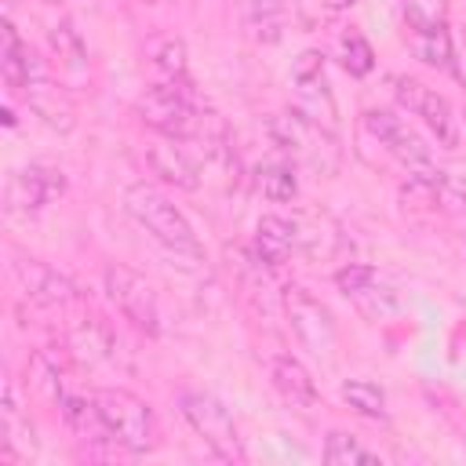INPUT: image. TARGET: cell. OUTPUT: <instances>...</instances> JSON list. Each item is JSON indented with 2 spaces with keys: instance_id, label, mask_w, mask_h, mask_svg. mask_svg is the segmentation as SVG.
Masks as SVG:
<instances>
[{
  "instance_id": "obj_1",
  "label": "cell",
  "mask_w": 466,
  "mask_h": 466,
  "mask_svg": "<svg viewBox=\"0 0 466 466\" xmlns=\"http://www.w3.org/2000/svg\"><path fill=\"white\" fill-rule=\"evenodd\" d=\"M124 208H127V215H131L157 244H164L171 255L193 258V262L204 258V248H200V240H197V233H193V226H189V218H186L157 186H149V182H131V186L124 189Z\"/></svg>"
},
{
  "instance_id": "obj_2",
  "label": "cell",
  "mask_w": 466,
  "mask_h": 466,
  "mask_svg": "<svg viewBox=\"0 0 466 466\" xmlns=\"http://www.w3.org/2000/svg\"><path fill=\"white\" fill-rule=\"evenodd\" d=\"M400 22H404V40L419 62L441 73H455L448 0H400Z\"/></svg>"
},
{
  "instance_id": "obj_3",
  "label": "cell",
  "mask_w": 466,
  "mask_h": 466,
  "mask_svg": "<svg viewBox=\"0 0 466 466\" xmlns=\"http://www.w3.org/2000/svg\"><path fill=\"white\" fill-rule=\"evenodd\" d=\"M204 102L193 87H171V84H153L138 95L135 113L146 127H153L164 138H178V142H193L200 116H204Z\"/></svg>"
},
{
  "instance_id": "obj_4",
  "label": "cell",
  "mask_w": 466,
  "mask_h": 466,
  "mask_svg": "<svg viewBox=\"0 0 466 466\" xmlns=\"http://www.w3.org/2000/svg\"><path fill=\"white\" fill-rule=\"evenodd\" d=\"M178 411H182L189 430L204 441V448L215 459H222V462H244L248 459L237 422H233L229 408L215 393H208V390H182L178 393Z\"/></svg>"
},
{
  "instance_id": "obj_5",
  "label": "cell",
  "mask_w": 466,
  "mask_h": 466,
  "mask_svg": "<svg viewBox=\"0 0 466 466\" xmlns=\"http://www.w3.org/2000/svg\"><path fill=\"white\" fill-rule=\"evenodd\" d=\"M98 397V408H102V419H106V430H109V441L131 455H146L157 448V419H153V408L124 390V386H102L95 390Z\"/></svg>"
},
{
  "instance_id": "obj_6",
  "label": "cell",
  "mask_w": 466,
  "mask_h": 466,
  "mask_svg": "<svg viewBox=\"0 0 466 466\" xmlns=\"http://www.w3.org/2000/svg\"><path fill=\"white\" fill-rule=\"evenodd\" d=\"M360 127L397 160L408 167V178H422V182H441V171L433 167L430 146L408 127L404 116H397L393 109H364L360 113Z\"/></svg>"
},
{
  "instance_id": "obj_7",
  "label": "cell",
  "mask_w": 466,
  "mask_h": 466,
  "mask_svg": "<svg viewBox=\"0 0 466 466\" xmlns=\"http://www.w3.org/2000/svg\"><path fill=\"white\" fill-rule=\"evenodd\" d=\"M291 95H295L291 109L302 120L339 135V106H335V95H331V84H328V58L320 51L309 47V51H302L295 58V66H291Z\"/></svg>"
},
{
  "instance_id": "obj_8",
  "label": "cell",
  "mask_w": 466,
  "mask_h": 466,
  "mask_svg": "<svg viewBox=\"0 0 466 466\" xmlns=\"http://www.w3.org/2000/svg\"><path fill=\"white\" fill-rule=\"evenodd\" d=\"M390 87H393L397 106L408 116H415L437 138V146H444V149H455L459 146V116H455L451 102L441 91H433L430 84H422L415 76H404V73H393L390 76Z\"/></svg>"
},
{
  "instance_id": "obj_9",
  "label": "cell",
  "mask_w": 466,
  "mask_h": 466,
  "mask_svg": "<svg viewBox=\"0 0 466 466\" xmlns=\"http://www.w3.org/2000/svg\"><path fill=\"white\" fill-rule=\"evenodd\" d=\"M102 284H106V295L116 306V313L135 331H142L149 339L160 335V302H157V291L149 288V280L142 273H135L124 262H109L102 269Z\"/></svg>"
},
{
  "instance_id": "obj_10",
  "label": "cell",
  "mask_w": 466,
  "mask_h": 466,
  "mask_svg": "<svg viewBox=\"0 0 466 466\" xmlns=\"http://www.w3.org/2000/svg\"><path fill=\"white\" fill-rule=\"evenodd\" d=\"M273 138L288 153L291 164L313 167L317 175H331L339 167V135L302 120L295 109L280 120H273Z\"/></svg>"
},
{
  "instance_id": "obj_11",
  "label": "cell",
  "mask_w": 466,
  "mask_h": 466,
  "mask_svg": "<svg viewBox=\"0 0 466 466\" xmlns=\"http://www.w3.org/2000/svg\"><path fill=\"white\" fill-rule=\"evenodd\" d=\"M280 302H284V317H288V328L299 339V346L306 353L328 360L331 350H335V320H331L328 306L317 295H309L306 288H299V284H288Z\"/></svg>"
},
{
  "instance_id": "obj_12",
  "label": "cell",
  "mask_w": 466,
  "mask_h": 466,
  "mask_svg": "<svg viewBox=\"0 0 466 466\" xmlns=\"http://www.w3.org/2000/svg\"><path fill=\"white\" fill-rule=\"evenodd\" d=\"M66 193V175L51 164H25L7 182V211L11 215H36Z\"/></svg>"
},
{
  "instance_id": "obj_13",
  "label": "cell",
  "mask_w": 466,
  "mask_h": 466,
  "mask_svg": "<svg viewBox=\"0 0 466 466\" xmlns=\"http://www.w3.org/2000/svg\"><path fill=\"white\" fill-rule=\"evenodd\" d=\"M335 288L342 291V299L353 302V309L368 320H382L386 313L397 309V295L390 291L386 280H379V273L364 262H350L342 269H335Z\"/></svg>"
},
{
  "instance_id": "obj_14",
  "label": "cell",
  "mask_w": 466,
  "mask_h": 466,
  "mask_svg": "<svg viewBox=\"0 0 466 466\" xmlns=\"http://www.w3.org/2000/svg\"><path fill=\"white\" fill-rule=\"evenodd\" d=\"M11 277L18 280V288L25 291V299L36 302V306H69L76 299L73 280L66 273H58L55 266L33 258V255H15Z\"/></svg>"
},
{
  "instance_id": "obj_15",
  "label": "cell",
  "mask_w": 466,
  "mask_h": 466,
  "mask_svg": "<svg viewBox=\"0 0 466 466\" xmlns=\"http://www.w3.org/2000/svg\"><path fill=\"white\" fill-rule=\"evenodd\" d=\"M266 371H269L273 390H277L291 408H299V411H313V408L320 404L317 382H313L309 368H306L299 357H291V353H273V357L266 360Z\"/></svg>"
},
{
  "instance_id": "obj_16",
  "label": "cell",
  "mask_w": 466,
  "mask_h": 466,
  "mask_svg": "<svg viewBox=\"0 0 466 466\" xmlns=\"http://www.w3.org/2000/svg\"><path fill=\"white\" fill-rule=\"evenodd\" d=\"M146 160H149V171H153L160 182L175 186V189L193 193V189L200 186V167H197V160L186 153V146H182L178 138H164V135H160V138L146 149Z\"/></svg>"
},
{
  "instance_id": "obj_17",
  "label": "cell",
  "mask_w": 466,
  "mask_h": 466,
  "mask_svg": "<svg viewBox=\"0 0 466 466\" xmlns=\"http://www.w3.org/2000/svg\"><path fill=\"white\" fill-rule=\"evenodd\" d=\"M55 404H58L62 422H66L80 441H91V444H113V441H109V430H106V419H102V408H98L95 390L87 393V390L69 386Z\"/></svg>"
},
{
  "instance_id": "obj_18",
  "label": "cell",
  "mask_w": 466,
  "mask_h": 466,
  "mask_svg": "<svg viewBox=\"0 0 466 466\" xmlns=\"http://www.w3.org/2000/svg\"><path fill=\"white\" fill-rule=\"evenodd\" d=\"M0 426H4V459H15V455H33L36 441H33V422H29V411H25V404H22V386H18V379H7V382H4Z\"/></svg>"
},
{
  "instance_id": "obj_19",
  "label": "cell",
  "mask_w": 466,
  "mask_h": 466,
  "mask_svg": "<svg viewBox=\"0 0 466 466\" xmlns=\"http://www.w3.org/2000/svg\"><path fill=\"white\" fill-rule=\"evenodd\" d=\"M146 58H149V69L157 73L160 84H171V87H193V76H189V51L178 36L171 33H157L146 40Z\"/></svg>"
},
{
  "instance_id": "obj_20",
  "label": "cell",
  "mask_w": 466,
  "mask_h": 466,
  "mask_svg": "<svg viewBox=\"0 0 466 466\" xmlns=\"http://www.w3.org/2000/svg\"><path fill=\"white\" fill-rule=\"evenodd\" d=\"M4 51H0V69H4V84L7 87H15V91H25L29 87V80H36L40 73H47L44 66H40V58L29 51V44L18 36V29H15V22L11 18H4Z\"/></svg>"
},
{
  "instance_id": "obj_21",
  "label": "cell",
  "mask_w": 466,
  "mask_h": 466,
  "mask_svg": "<svg viewBox=\"0 0 466 466\" xmlns=\"http://www.w3.org/2000/svg\"><path fill=\"white\" fill-rule=\"evenodd\" d=\"M299 229L284 215H262L255 222V258L266 266H284L295 251Z\"/></svg>"
},
{
  "instance_id": "obj_22",
  "label": "cell",
  "mask_w": 466,
  "mask_h": 466,
  "mask_svg": "<svg viewBox=\"0 0 466 466\" xmlns=\"http://www.w3.org/2000/svg\"><path fill=\"white\" fill-rule=\"evenodd\" d=\"M25 98H29V109L55 131H69L73 127V106L69 98L62 95V87L51 80V73H40L36 80H29L25 87Z\"/></svg>"
},
{
  "instance_id": "obj_23",
  "label": "cell",
  "mask_w": 466,
  "mask_h": 466,
  "mask_svg": "<svg viewBox=\"0 0 466 466\" xmlns=\"http://www.w3.org/2000/svg\"><path fill=\"white\" fill-rule=\"evenodd\" d=\"M47 44H51L58 66L66 69V76L80 80V76L87 73V47H84V40H80V33L73 29L69 18H58V22L47 29Z\"/></svg>"
},
{
  "instance_id": "obj_24",
  "label": "cell",
  "mask_w": 466,
  "mask_h": 466,
  "mask_svg": "<svg viewBox=\"0 0 466 466\" xmlns=\"http://www.w3.org/2000/svg\"><path fill=\"white\" fill-rule=\"evenodd\" d=\"M255 186H258V193H262L266 200H273V204L295 200V193H299L295 164H291V160H269V164H262V167L255 171Z\"/></svg>"
},
{
  "instance_id": "obj_25",
  "label": "cell",
  "mask_w": 466,
  "mask_h": 466,
  "mask_svg": "<svg viewBox=\"0 0 466 466\" xmlns=\"http://www.w3.org/2000/svg\"><path fill=\"white\" fill-rule=\"evenodd\" d=\"M248 29L255 40L273 44L284 33V18H288V0H248Z\"/></svg>"
},
{
  "instance_id": "obj_26",
  "label": "cell",
  "mask_w": 466,
  "mask_h": 466,
  "mask_svg": "<svg viewBox=\"0 0 466 466\" xmlns=\"http://www.w3.org/2000/svg\"><path fill=\"white\" fill-rule=\"evenodd\" d=\"M342 400H346L357 415H364V419H390L382 386H375V382H368V379H346V382H342Z\"/></svg>"
},
{
  "instance_id": "obj_27",
  "label": "cell",
  "mask_w": 466,
  "mask_h": 466,
  "mask_svg": "<svg viewBox=\"0 0 466 466\" xmlns=\"http://www.w3.org/2000/svg\"><path fill=\"white\" fill-rule=\"evenodd\" d=\"M324 462L331 466H360V462H379V455L371 448H364L353 433H342V430H331L324 437V448H320Z\"/></svg>"
},
{
  "instance_id": "obj_28",
  "label": "cell",
  "mask_w": 466,
  "mask_h": 466,
  "mask_svg": "<svg viewBox=\"0 0 466 466\" xmlns=\"http://www.w3.org/2000/svg\"><path fill=\"white\" fill-rule=\"evenodd\" d=\"M339 55H342V66H346L350 76H368V73L375 69V51H371L368 36L357 33V29H346V33H342Z\"/></svg>"
},
{
  "instance_id": "obj_29",
  "label": "cell",
  "mask_w": 466,
  "mask_h": 466,
  "mask_svg": "<svg viewBox=\"0 0 466 466\" xmlns=\"http://www.w3.org/2000/svg\"><path fill=\"white\" fill-rule=\"evenodd\" d=\"M451 182H455V193H459V200H462V208H466V164H459V167H455Z\"/></svg>"
},
{
  "instance_id": "obj_30",
  "label": "cell",
  "mask_w": 466,
  "mask_h": 466,
  "mask_svg": "<svg viewBox=\"0 0 466 466\" xmlns=\"http://www.w3.org/2000/svg\"><path fill=\"white\" fill-rule=\"evenodd\" d=\"M342 4H353V0H342Z\"/></svg>"
}]
</instances>
